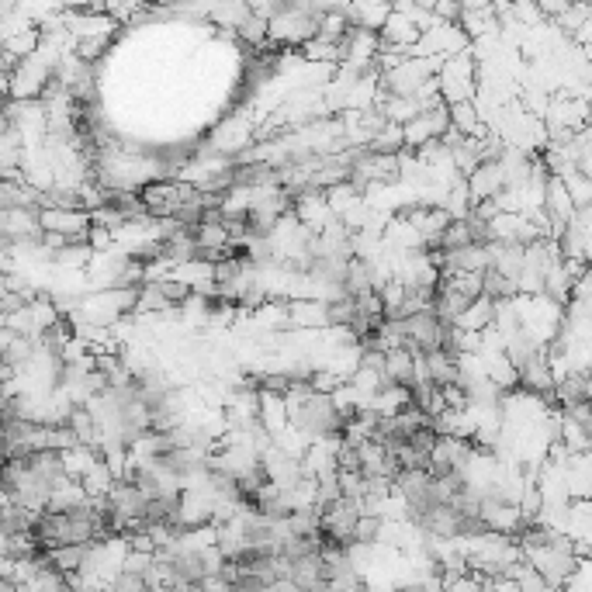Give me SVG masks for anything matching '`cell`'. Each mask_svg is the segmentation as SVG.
I'll return each instance as SVG.
<instances>
[{
  "label": "cell",
  "mask_w": 592,
  "mask_h": 592,
  "mask_svg": "<svg viewBox=\"0 0 592 592\" xmlns=\"http://www.w3.org/2000/svg\"><path fill=\"white\" fill-rule=\"evenodd\" d=\"M419 378L430 381L437 392H447V388H457V378H461V357H447V354H426L419 357Z\"/></svg>",
  "instance_id": "52a82bcc"
},
{
  "label": "cell",
  "mask_w": 592,
  "mask_h": 592,
  "mask_svg": "<svg viewBox=\"0 0 592 592\" xmlns=\"http://www.w3.org/2000/svg\"><path fill=\"white\" fill-rule=\"evenodd\" d=\"M11 122H7V115H4V101H0V139H4V136H11Z\"/></svg>",
  "instance_id": "5bb4252c"
},
{
  "label": "cell",
  "mask_w": 592,
  "mask_h": 592,
  "mask_svg": "<svg viewBox=\"0 0 592 592\" xmlns=\"http://www.w3.org/2000/svg\"><path fill=\"white\" fill-rule=\"evenodd\" d=\"M433 87H437V97L451 108V104L461 101H475L478 91V59L471 52H461L454 59H444L433 77Z\"/></svg>",
  "instance_id": "6da1fadb"
},
{
  "label": "cell",
  "mask_w": 592,
  "mask_h": 592,
  "mask_svg": "<svg viewBox=\"0 0 592 592\" xmlns=\"http://www.w3.org/2000/svg\"><path fill=\"white\" fill-rule=\"evenodd\" d=\"M0 354H4V329H0ZM0 371H4V361H0Z\"/></svg>",
  "instance_id": "9a60e30c"
},
{
  "label": "cell",
  "mask_w": 592,
  "mask_h": 592,
  "mask_svg": "<svg viewBox=\"0 0 592 592\" xmlns=\"http://www.w3.org/2000/svg\"><path fill=\"white\" fill-rule=\"evenodd\" d=\"M35 516H39V513H32V509H25V506H14V502H0V530H4L7 537L32 534Z\"/></svg>",
  "instance_id": "9c48e42d"
},
{
  "label": "cell",
  "mask_w": 592,
  "mask_h": 592,
  "mask_svg": "<svg viewBox=\"0 0 592 592\" xmlns=\"http://www.w3.org/2000/svg\"><path fill=\"white\" fill-rule=\"evenodd\" d=\"M281 534V523H271L257 513H236V537L243 547H274Z\"/></svg>",
  "instance_id": "8992f818"
},
{
  "label": "cell",
  "mask_w": 592,
  "mask_h": 592,
  "mask_svg": "<svg viewBox=\"0 0 592 592\" xmlns=\"http://www.w3.org/2000/svg\"><path fill=\"white\" fill-rule=\"evenodd\" d=\"M554 381H558V374L551 371L544 354H537L534 361L516 367V388H523V395H530V399L544 402L547 409H554Z\"/></svg>",
  "instance_id": "3957f363"
},
{
  "label": "cell",
  "mask_w": 592,
  "mask_h": 592,
  "mask_svg": "<svg viewBox=\"0 0 592 592\" xmlns=\"http://www.w3.org/2000/svg\"><path fill=\"white\" fill-rule=\"evenodd\" d=\"M402 333H406V350L412 357H426L440 350V333H444V322L433 316L430 309H419L412 316L402 319Z\"/></svg>",
  "instance_id": "7a4b0ae2"
},
{
  "label": "cell",
  "mask_w": 592,
  "mask_h": 592,
  "mask_svg": "<svg viewBox=\"0 0 592 592\" xmlns=\"http://www.w3.org/2000/svg\"><path fill=\"white\" fill-rule=\"evenodd\" d=\"M589 367L586 371H565L558 374V381H554V406L558 409H568V406H586L589 402Z\"/></svg>",
  "instance_id": "ba28073f"
},
{
  "label": "cell",
  "mask_w": 592,
  "mask_h": 592,
  "mask_svg": "<svg viewBox=\"0 0 592 592\" xmlns=\"http://www.w3.org/2000/svg\"><path fill=\"white\" fill-rule=\"evenodd\" d=\"M416 381H419V361L409 350H392V354H385V364H381V388H388V392H409Z\"/></svg>",
  "instance_id": "5b68a950"
},
{
  "label": "cell",
  "mask_w": 592,
  "mask_h": 592,
  "mask_svg": "<svg viewBox=\"0 0 592 592\" xmlns=\"http://www.w3.org/2000/svg\"><path fill=\"white\" fill-rule=\"evenodd\" d=\"M364 149L371 156H388V160H399V156L406 153V139H402L399 125H385L378 136L364 142Z\"/></svg>",
  "instance_id": "30bf717a"
},
{
  "label": "cell",
  "mask_w": 592,
  "mask_h": 592,
  "mask_svg": "<svg viewBox=\"0 0 592 592\" xmlns=\"http://www.w3.org/2000/svg\"><path fill=\"white\" fill-rule=\"evenodd\" d=\"M392 592H444V582H440L433 572H416L412 579L399 582Z\"/></svg>",
  "instance_id": "4fadbf2b"
},
{
  "label": "cell",
  "mask_w": 592,
  "mask_h": 592,
  "mask_svg": "<svg viewBox=\"0 0 592 592\" xmlns=\"http://www.w3.org/2000/svg\"><path fill=\"white\" fill-rule=\"evenodd\" d=\"M492 319H496V302L475 298V302L468 305V312L457 319V326H461L464 333H485V329H492Z\"/></svg>",
  "instance_id": "8fae6325"
},
{
  "label": "cell",
  "mask_w": 592,
  "mask_h": 592,
  "mask_svg": "<svg viewBox=\"0 0 592 592\" xmlns=\"http://www.w3.org/2000/svg\"><path fill=\"white\" fill-rule=\"evenodd\" d=\"M478 281H482V298H489V302H509V298H516V281H509V277L496 274L492 267H485L482 274H478Z\"/></svg>",
  "instance_id": "7c38bea8"
},
{
  "label": "cell",
  "mask_w": 592,
  "mask_h": 592,
  "mask_svg": "<svg viewBox=\"0 0 592 592\" xmlns=\"http://www.w3.org/2000/svg\"><path fill=\"white\" fill-rule=\"evenodd\" d=\"M471 457H475L471 440H464V437H437V444H433V451H430V468H426V475L444 478V475H451V471H457V468H468Z\"/></svg>",
  "instance_id": "277c9868"
},
{
  "label": "cell",
  "mask_w": 592,
  "mask_h": 592,
  "mask_svg": "<svg viewBox=\"0 0 592 592\" xmlns=\"http://www.w3.org/2000/svg\"><path fill=\"white\" fill-rule=\"evenodd\" d=\"M4 291H7V288H4V274H0V295H4Z\"/></svg>",
  "instance_id": "2e32d148"
}]
</instances>
